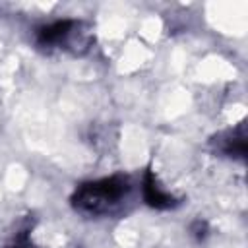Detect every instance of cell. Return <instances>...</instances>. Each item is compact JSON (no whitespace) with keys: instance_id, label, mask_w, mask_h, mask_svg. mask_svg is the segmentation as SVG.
<instances>
[{"instance_id":"6da1fadb","label":"cell","mask_w":248,"mask_h":248,"mask_svg":"<svg viewBox=\"0 0 248 248\" xmlns=\"http://www.w3.org/2000/svg\"><path fill=\"white\" fill-rule=\"evenodd\" d=\"M130 192V182L126 176H110L95 182L81 184L72 196V203L79 211L87 213H103L114 203H118Z\"/></svg>"},{"instance_id":"7a4b0ae2","label":"cell","mask_w":248,"mask_h":248,"mask_svg":"<svg viewBox=\"0 0 248 248\" xmlns=\"http://www.w3.org/2000/svg\"><path fill=\"white\" fill-rule=\"evenodd\" d=\"M37 43L41 46H64L78 52L89 46L91 35L83 23L64 19V21H54L50 25L41 27L37 33Z\"/></svg>"},{"instance_id":"3957f363","label":"cell","mask_w":248,"mask_h":248,"mask_svg":"<svg viewBox=\"0 0 248 248\" xmlns=\"http://www.w3.org/2000/svg\"><path fill=\"white\" fill-rule=\"evenodd\" d=\"M215 143H217V149H221L225 155L244 159V155H246V128H244V124L236 126L234 130L221 134L219 138H215Z\"/></svg>"},{"instance_id":"277c9868","label":"cell","mask_w":248,"mask_h":248,"mask_svg":"<svg viewBox=\"0 0 248 248\" xmlns=\"http://www.w3.org/2000/svg\"><path fill=\"white\" fill-rule=\"evenodd\" d=\"M143 200L155 209H169V207L176 205V200L170 194L161 190L153 170H147L143 176Z\"/></svg>"},{"instance_id":"5b68a950","label":"cell","mask_w":248,"mask_h":248,"mask_svg":"<svg viewBox=\"0 0 248 248\" xmlns=\"http://www.w3.org/2000/svg\"><path fill=\"white\" fill-rule=\"evenodd\" d=\"M190 231L194 232V236H196L198 240H202V238H205V234H207V225H205V221L198 219V221L192 223V229H190Z\"/></svg>"},{"instance_id":"8992f818","label":"cell","mask_w":248,"mask_h":248,"mask_svg":"<svg viewBox=\"0 0 248 248\" xmlns=\"http://www.w3.org/2000/svg\"><path fill=\"white\" fill-rule=\"evenodd\" d=\"M4 248H33V246H31V242L27 240V232L21 231V232L16 236V240H14L10 246H4Z\"/></svg>"}]
</instances>
